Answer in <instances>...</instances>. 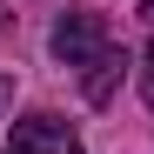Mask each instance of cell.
I'll use <instances>...</instances> for the list:
<instances>
[{
	"label": "cell",
	"mask_w": 154,
	"mask_h": 154,
	"mask_svg": "<svg viewBox=\"0 0 154 154\" xmlns=\"http://www.w3.org/2000/svg\"><path fill=\"white\" fill-rule=\"evenodd\" d=\"M47 47H54V60L60 67H74V74H87L100 54H107V20H100V14H60L54 20V40H47Z\"/></svg>",
	"instance_id": "1"
},
{
	"label": "cell",
	"mask_w": 154,
	"mask_h": 154,
	"mask_svg": "<svg viewBox=\"0 0 154 154\" xmlns=\"http://www.w3.org/2000/svg\"><path fill=\"white\" fill-rule=\"evenodd\" d=\"M0 154H81V134L67 121H54V114H27V121H14Z\"/></svg>",
	"instance_id": "2"
},
{
	"label": "cell",
	"mask_w": 154,
	"mask_h": 154,
	"mask_svg": "<svg viewBox=\"0 0 154 154\" xmlns=\"http://www.w3.org/2000/svg\"><path fill=\"white\" fill-rule=\"evenodd\" d=\"M121 67H127V54H121V47H107V54H100V60L81 74V94L94 100V107H107V100H114V87H121Z\"/></svg>",
	"instance_id": "3"
},
{
	"label": "cell",
	"mask_w": 154,
	"mask_h": 154,
	"mask_svg": "<svg viewBox=\"0 0 154 154\" xmlns=\"http://www.w3.org/2000/svg\"><path fill=\"white\" fill-rule=\"evenodd\" d=\"M141 100L154 107V40H147V60H141Z\"/></svg>",
	"instance_id": "4"
},
{
	"label": "cell",
	"mask_w": 154,
	"mask_h": 154,
	"mask_svg": "<svg viewBox=\"0 0 154 154\" xmlns=\"http://www.w3.org/2000/svg\"><path fill=\"white\" fill-rule=\"evenodd\" d=\"M141 20H147V27H154V0H141Z\"/></svg>",
	"instance_id": "5"
},
{
	"label": "cell",
	"mask_w": 154,
	"mask_h": 154,
	"mask_svg": "<svg viewBox=\"0 0 154 154\" xmlns=\"http://www.w3.org/2000/svg\"><path fill=\"white\" fill-rule=\"evenodd\" d=\"M0 107H7V81H0Z\"/></svg>",
	"instance_id": "6"
}]
</instances>
